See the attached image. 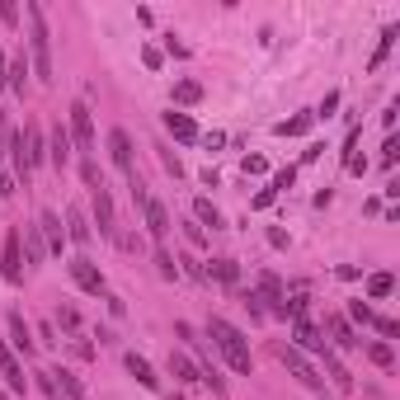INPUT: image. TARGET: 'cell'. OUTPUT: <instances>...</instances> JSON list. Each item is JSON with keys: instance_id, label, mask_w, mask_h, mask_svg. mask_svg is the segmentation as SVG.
Here are the masks:
<instances>
[{"instance_id": "obj_50", "label": "cell", "mask_w": 400, "mask_h": 400, "mask_svg": "<svg viewBox=\"0 0 400 400\" xmlns=\"http://www.w3.org/2000/svg\"><path fill=\"white\" fill-rule=\"evenodd\" d=\"M169 400H184V396H169Z\"/></svg>"}, {"instance_id": "obj_28", "label": "cell", "mask_w": 400, "mask_h": 400, "mask_svg": "<svg viewBox=\"0 0 400 400\" xmlns=\"http://www.w3.org/2000/svg\"><path fill=\"white\" fill-rule=\"evenodd\" d=\"M198 99H202L198 80H179V85H174V104H198Z\"/></svg>"}, {"instance_id": "obj_2", "label": "cell", "mask_w": 400, "mask_h": 400, "mask_svg": "<svg viewBox=\"0 0 400 400\" xmlns=\"http://www.w3.org/2000/svg\"><path fill=\"white\" fill-rule=\"evenodd\" d=\"M29 24H33V33H29L33 71H38L43 85H52V33H47V24H43V5H29Z\"/></svg>"}, {"instance_id": "obj_18", "label": "cell", "mask_w": 400, "mask_h": 400, "mask_svg": "<svg viewBox=\"0 0 400 400\" xmlns=\"http://www.w3.org/2000/svg\"><path fill=\"white\" fill-rule=\"evenodd\" d=\"M47 160H52L57 169H62L66 160H71V132H66V127H57V132H52V146H47Z\"/></svg>"}, {"instance_id": "obj_16", "label": "cell", "mask_w": 400, "mask_h": 400, "mask_svg": "<svg viewBox=\"0 0 400 400\" xmlns=\"http://www.w3.org/2000/svg\"><path fill=\"white\" fill-rule=\"evenodd\" d=\"M165 132L174 141H184V146H188V141H198V127H193L188 113H165Z\"/></svg>"}, {"instance_id": "obj_7", "label": "cell", "mask_w": 400, "mask_h": 400, "mask_svg": "<svg viewBox=\"0 0 400 400\" xmlns=\"http://www.w3.org/2000/svg\"><path fill=\"white\" fill-rule=\"evenodd\" d=\"M292 339H297L292 349H307V354H330V344L321 339V325L307 321V316H302V321L292 325Z\"/></svg>"}, {"instance_id": "obj_4", "label": "cell", "mask_w": 400, "mask_h": 400, "mask_svg": "<svg viewBox=\"0 0 400 400\" xmlns=\"http://www.w3.org/2000/svg\"><path fill=\"white\" fill-rule=\"evenodd\" d=\"M0 278L5 283H24V254H19V231H5V254H0Z\"/></svg>"}, {"instance_id": "obj_39", "label": "cell", "mask_w": 400, "mask_h": 400, "mask_svg": "<svg viewBox=\"0 0 400 400\" xmlns=\"http://www.w3.org/2000/svg\"><path fill=\"white\" fill-rule=\"evenodd\" d=\"M396 155H400V141H396V137H386V146H382V165L391 169V165H396Z\"/></svg>"}, {"instance_id": "obj_9", "label": "cell", "mask_w": 400, "mask_h": 400, "mask_svg": "<svg viewBox=\"0 0 400 400\" xmlns=\"http://www.w3.org/2000/svg\"><path fill=\"white\" fill-rule=\"evenodd\" d=\"M71 141H76L80 151H90L94 146V118L85 104H71Z\"/></svg>"}, {"instance_id": "obj_38", "label": "cell", "mask_w": 400, "mask_h": 400, "mask_svg": "<svg viewBox=\"0 0 400 400\" xmlns=\"http://www.w3.org/2000/svg\"><path fill=\"white\" fill-rule=\"evenodd\" d=\"M372 325H377V330H382L386 339H396V335H400V325L391 321V316H372Z\"/></svg>"}, {"instance_id": "obj_33", "label": "cell", "mask_w": 400, "mask_h": 400, "mask_svg": "<svg viewBox=\"0 0 400 400\" xmlns=\"http://www.w3.org/2000/svg\"><path fill=\"white\" fill-rule=\"evenodd\" d=\"M38 386H43L47 400H62V386H57V372H38Z\"/></svg>"}, {"instance_id": "obj_13", "label": "cell", "mask_w": 400, "mask_h": 400, "mask_svg": "<svg viewBox=\"0 0 400 400\" xmlns=\"http://www.w3.org/2000/svg\"><path fill=\"white\" fill-rule=\"evenodd\" d=\"M10 344H15L24 358H33V349H38V344H33V330L24 325V316H19V311H10Z\"/></svg>"}, {"instance_id": "obj_1", "label": "cell", "mask_w": 400, "mask_h": 400, "mask_svg": "<svg viewBox=\"0 0 400 400\" xmlns=\"http://www.w3.org/2000/svg\"><path fill=\"white\" fill-rule=\"evenodd\" d=\"M207 330H212L217 349L226 354V363H231V368L240 372V377H245V372L254 368V358H250V344H245V335H240V330H236L231 321H221V316H212V325H207Z\"/></svg>"}, {"instance_id": "obj_24", "label": "cell", "mask_w": 400, "mask_h": 400, "mask_svg": "<svg viewBox=\"0 0 400 400\" xmlns=\"http://www.w3.org/2000/svg\"><path fill=\"white\" fill-rule=\"evenodd\" d=\"M193 217H198V226H212V231H221V212H217L207 198H198L193 202Z\"/></svg>"}, {"instance_id": "obj_35", "label": "cell", "mask_w": 400, "mask_h": 400, "mask_svg": "<svg viewBox=\"0 0 400 400\" xmlns=\"http://www.w3.org/2000/svg\"><path fill=\"white\" fill-rule=\"evenodd\" d=\"M155 269H160V278H179V259H174V254H165V250L155 254Z\"/></svg>"}, {"instance_id": "obj_44", "label": "cell", "mask_w": 400, "mask_h": 400, "mask_svg": "<svg viewBox=\"0 0 400 400\" xmlns=\"http://www.w3.org/2000/svg\"><path fill=\"white\" fill-rule=\"evenodd\" d=\"M184 236H188V240H193V245H202V240H207V236H202V226H198V221H184Z\"/></svg>"}, {"instance_id": "obj_43", "label": "cell", "mask_w": 400, "mask_h": 400, "mask_svg": "<svg viewBox=\"0 0 400 400\" xmlns=\"http://www.w3.org/2000/svg\"><path fill=\"white\" fill-rule=\"evenodd\" d=\"M264 169H269L264 155H245V174H264Z\"/></svg>"}, {"instance_id": "obj_23", "label": "cell", "mask_w": 400, "mask_h": 400, "mask_svg": "<svg viewBox=\"0 0 400 400\" xmlns=\"http://www.w3.org/2000/svg\"><path fill=\"white\" fill-rule=\"evenodd\" d=\"M311 123H316V113H297V118H288V123H278L273 132L278 137H302V132H311Z\"/></svg>"}, {"instance_id": "obj_17", "label": "cell", "mask_w": 400, "mask_h": 400, "mask_svg": "<svg viewBox=\"0 0 400 400\" xmlns=\"http://www.w3.org/2000/svg\"><path fill=\"white\" fill-rule=\"evenodd\" d=\"M127 372H132V377H137V386H146V391H155V386H160L155 368H151V363H146L141 354H127Z\"/></svg>"}, {"instance_id": "obj_12", "label": "cell", "mask_w": 400, "mask_h": 400, "mask_svg": "<svg viewBox=\"0 0 400 400\" xmlns=\"http://www.w3.org/2000/svg\"><path fill=\"white\" fill-rule=\"evenodd\" d=\"M38 236L47 240V250H52V254H62L66 231H62V217H57V212H43V217H38Z\"/></svg>"}, {"instance_id": "obj_48", "label": "cell", "mask_w": 400, "mask_h": 400, "mask_svg": "<svg viewBox=\"0 0 400 400\" xmlns=\"http://www.w3.org/2000/svg\"><path fill=\"white\" fill-rule=\"evenodd\" d=\"M0 90H10V62H5V52H0Z\"/></svg>"}, {"instance_id": "obj_29", "label": "cell", "mask_w": 400, "mask_h": 400, "mask_svg": "<svg viewBox=\"0 0 400 400\" xmlns=\"http://www.w3.org/2000/svg\"><path fill=\"white\" fill-rule=\"evenodd\" d=\"M368 358L377 368H396V354H391V344H368Z\"/></svg>"}, {"instance_id": "obj_47", "label": "cell", "mask_w": 400, "mask_h": 400, "mask_svg": "<svg viewBox=\"0 0 400 400\" xmlns=\"http://www.w3.org/2000/svg\"><path fill=\"white\" fill-rule=\"evenodd\" d=\"M141 62H146V66L155 71V66H160V52H155V47H141Z\"/></svg>"}, {"instance_id": "obj_36", "label": "cell", "mask_w": 400, "mask_h": 400, "mask_svg": "<svg viewBox=\"0 0 400 400\" xmlns=\"http://www.w3.org/2000/svg\"><path fill=\"white\" fill-rule=\"evenodd\" d=\"M391 43H396V24H391V29L382 33V47H377V57H372V66H382V62H386V52H391Z\"/></svg>"}, {"instance_id": "obj_34", "label": "cell", "mask_w": 400, "mask_h": 400, "mask_svg": "<svg viewBox=\"0 0 400 400\" xmlns=\"http://www.w3.org/2000/svg\"><path fill=\"white\" fill-rule=\"evenodd\" d=\"M292 179H297V169H292V165H288V169H278V174H273V184H269V193L278 198L283 188H292Z\"/></svg>"}, {"instance_id": "obj_27", "label": "cell", "mask_w": 400, "mask_h": 400, "mask_svg": "<svg viewBox=\"0 0 400 400\" xmlns=\"http://www.w3.org/2000/svg\"><path fill=\"white\" fill-rule=\"evenodd\" d=\"M391 288H396V278H391V273H372V278H368V297H372V302L391 297Z\"/></svg>"}, {"instance_id": "obj_31", "label": "cell", "mask_w": 400, "mask_h": 400, "mask_svg": "<svg viewBox=\"0 0 400 400\" xmlns=\"http://www.w3.org/2000/svg\"><path fill=\"white\" fill-rule=\"evenodd\" d=\"M57 377H62V382H57V386H62V396H71V400H90V396H85V386H80L71 372H57Z\"/></svg>"}, {"instance_id": "obj_26", "label": "cell", "mask_w": 400, "mask_h": 400, "mask_svg": "<svg viewBox=\"0 0 400 400\" xmlns=\"http://www.w3.org/2000/svg\"><path fill=\"white\" fill-rule=\"evenodd\" d=\"M10 90H15V94L29 90V62H24V57H15V62H10Z\"/></svg>"}, {"instance_id": "obj_10", "label": "cell", "mask_w": 400, "mask_h": 400, "mask_svg": "<svg viewBox=\"0 0 400 400\" xmlns=\"http://www.w3.org/2000/svg\"><path fill=\"white\" fill-rule=\"evenodd\" d=\"M94 226L104 240L118 236V221H113V198H108V188H94Z\"/></svg>"}, {"instance_id": "obj_14", "label": "cell", "mask_w": 400, "mask_h": 400, "mask_svg": "<svg viewBox=\"0 0 400 400\" xmlns=\"http://www.w3.org/2000/svg\"><path fill=\"white\" fill-rule=\"evenodd\" d=\"M0 377L10 382V391H15V396H24V368H19L15 354L5 349V339H0Z\"/></svg>"}, {"instance_id": "obj_11", "label": "cell", "mask_w": 400, "mask_h": 400, "mask_svg": "<svg viewBox=\"0 0 400 400\" xmlns=\"http://www.w3.org/2000/svg\"><path fill=\"white\" fill-rule=\"evenodd\" d=\"M19 151H24V165H29V174H33V165H43L47 160L43 132H38V127H24V132H19Z\"/></svg>"}, {"instance_id": "obj_37", "label": "cell", "mask_w": 400, "mask_h": 400, "mask_svg": "<svg viewBox=\"0 0 400 400\" xmlns=\"http://www.w3.org/2000/svg\"><path fill=\"white\" fill-rule=\"evenodd\" d=\"M349 316H354L358 325H372V307L368 302H349Z\"/></svg>"}, {"instance_id": "obj_15", "label": "cell", "mask_w": 400, "mask_h": 400, "mask_svg": "<svg viewBox=\"0 0 400 400\" xmlns=\"http://www.w3.org/2000/svg\"><path fill=\"white\" fill-rule=\"evenodd\" d=\"M325 330H330V339H335L339 349H358V344H363V339L354 335V325L344 321V316H325Z\"/></svg>"}, {"instance_id": "obj_20", "label": "cell", "mask_w": 400, "mask_h": 400, "mask_svg": "<svg viewBox=\"0 0 400 400\" xmlns=\"http://www.w3.org/2000/svg\"><path fill=\"white\" fill-rule=\"evenodd\" d=\"M66 226H71V231H66V236H71V240H76V245H90V221H85V212H80V207H71V212H66Z\"/></svg>"}, {"instance_id": "obj_46", "label": "cell", "mask_w": 400, "mask_h": 400, "mask_svg": "<svg viewBox=\"0 0 400 400\" xmlns=\"http://www.w3.org/2000/svg\"><path fill=\"white\" fill-rule=\"evenodd\" d=\"M335 108H339V94H325V104H321V113H316V118H330Z\"/></svg>"}, {"instance_id": "obj_41", "label": "cell", "mask_w": 400, "mask_h": 400, "mask_svg": "<svg viewBox=\"0 0 400 400\" xmlns=\"http://www.w3.org/2000/svg\"><path fill=\"white\" fill-rule=\"evenodd\" d=\"M10 137H15V132H10V118H5V108H0V155L10 151Z\"/></svg>"}, {"instance_id": "obj_21", "label": "cell", "mask_w": 400, "mask_h": 400, "mask_svg": "<svg viewBox=\"0 0 400 400\" xmlns=\"http://www.w3.org/2000/svg\"><path fill=\"white\" fill-rule=\"evenodd\" d=\"M259 302H269V307H273V316H278V307H283V297H288V292H283V283H278V278L273 273H259Z\"/></svg>"}, {"instance_id": "obj_32", "label": "cell", "mask_w": 400, "mask_h": 400, "mask_svg": "<svg viewBox=\"0 0 400 400\" xmlns=\"http://www.w3.org/2000/svg\"><path fill=\"white\" fill-rule=\"evenodd\" d=\"M57 325H62L66 335H80V316H76V307H62V311H57Z\"/></svg>"}, {"instance_id": "obj_5", "label": "cell", "mask_w": 400, "mask_h": 400, "mask_svg": "<svg viewBox=\"0 0 400 400\" xmlns=\"http://www.w3.org/2000/svg\"><path fill=\"white\" fill-rule=\"evenodd\" d=\"M108 155H113V165L123 169L127 184H132V179H137V169H132V137H127L123 127H113V132H108Z\"/></svg>"}, {"instance_id": "obj_49", "label": "cell", "mask_w": 400, "mask_h": 400, "mask_svg": "<svg viewBox=\"0 0 400 400\" xmlns=\"http://www.w3.org/2000/svg\"><path fill=\"white\" fill-rule=\"evenodd\" d=\"M10 193H15V179H10V174H0V198H10Z\"/></svg>"}, {"instance_id": "obj_45", "label": "cell", "mask_w": 400, "mask_h": 400, "mask_svg": "<svg viewBox=\"0 0 400 400\" xmlns=\"http://www.w3.org/2000/svg\"><path fill=\"white\" fill-rule=\"evenodd\" d=\"M165 52H169V57H188V47H184V43H174V33L165 38Z\"/></svg>"}, {"instance_id": "obj_6", "label": "cell", "mask_w": 400, "mask_h": 400, "mask_svg": "<svg viewBox=\"0 0 400 400\" xmlns=\"http://www.w3.org/2000/svg\"><path fill=\"white\" fill-rule=\"evenodd\" d=\"M141 217H146V236H151V240H165V236H169V212H165V202H160V198H151V193H146Z\"/></svg>"}, {"instance_id": "obj_3", "label": "cell", "mask_w": 400, "mask_h": 400, "mask_svg": "<svg viewBox=\"0 0 400 400\" xmlns=\"http://www.w3.org/2000/svg\"><path fill=\"white\" fill-rule=\"evenodd\" d=\"M278 363L292 372V377H297L302 386H311V391H321V386H325L321 377H316V368H311L307 358H302V349H292V344H278Z\"/></svg>"}, {"instance_id": "obj_42", "label": "cell", "mask_w": 400, "mask_h": 400, "mask_svg": "<svg viewBox=\"0 0 400 400\" xmlns=\"http://www.w3.org/2000/svg\"><path fill=\"white\" fill-rule=\"evenodd\" d=\"M0 19H5V24H19V5L15 0H0Z\"/></svg>"}, {"instance_id": "obj_8", "label": "cell", "mask_w": 400, "mask_h": 400, "mask_svg": "<svg viewBox=\"0 0 400 400\" xmlns=\"http://www.w3.org/2000/svg\"><path fill=\"white\" fill-rule=\"evenodd\" d=\"M71 278H76V288H80V292H90V297L104 292V273H99V269H94V264L85 259V254H80V259H71Z\"/></svg>"}, {"instance_id": "obj_30", "label": "cell", "mask_w": 400, "mask_h": 400, "mask_svg": "<svg viewBox=\"0 0 400 400\" xmlns=\"http://www.w3.org/2000/svg\"><path fill=\"white\" fill-rule=\"evenodd\" d=\"M325 368H330V377H335L339 391H354V377H349V372H344V368L335 363V354H325Z\"/></svg>"}, {"instance_id": "obj_19", "label": "cell", "mask_w": 400, "mask_h": 400, "mask_svg": "<svg viewBox=\"0 0 400 400\" xmlns=\"http://www.w3.org/2000/svg\"><path fill=\"white\" fill-rule=\"evenodd\" d=\"M169 377H179V382H202L198 363H193V358H184V354H169Z\"/></svg>"}, {"instance_id": "obj_51", "label": "cell", "mask_w": 400, "mask_h": 400, "mask_svg": "<svg viewBox=\"0 0 400 400\" xmlns=\"http://www.w3.org/2000/svg\"><path fill=\"white\" fill-rule=\"evenodd\" d=\"M5 400H15V396H5Z\"/></svg>"}, {"instance_id": "obj_25", "label": "cell", "mask_w": 400, "mask_h": 400, "mask_svg": "<svg viewBox=\"0 0 400 400\" xmlns=\"http://www.w3.org/2000/svg\"><path fill=\"white\" fill-rule=\"evenodd\" d=\"M19 245L29 250V259H33V264H38V259L47 254V250H43V236H38V226H24V236H19Z\"/></svg>"}, {"instance_id": "obj_40", "label": "cell", "mask_w": 400, "mask_h": 400, "mask_svg": "<svg viewBox=\"0 0 400 400\" xmlns=\"http://www.w3.org/2000/svg\"><path fill=\"white\" fill-rule=\"evenodd\" d=\"M80 169H85V184H90V193H94V188H104V179H99V165H94V160H85Z\"/></svg>"}, {"instance_id": "obj_22", "label": "cell", "mask_w": 400, "mask_h": 400, "mask_svg": "<svg viewBox=\"0 0 400 400\" xmlns=\"http://www.w3.org/2000/svg\"><path fill=\"white\" fill-rule=\"evenodd\" d=\"M207 278H217V283H226V288H236V283H240V269H236V259H212Z\"/></svg>"}]
</instances>
